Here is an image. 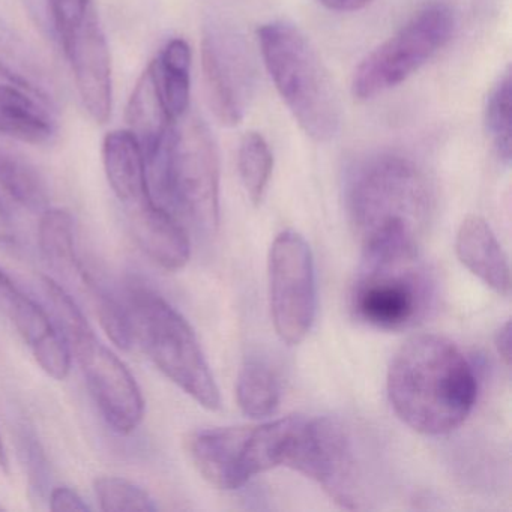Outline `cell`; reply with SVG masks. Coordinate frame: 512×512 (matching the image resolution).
Masks as SVG:
<instances>
[{"instance_id":"obj_9","label":"cell","mask_w":512,"mask_h":512,"mask_svg":"<svg viewBox=\"0 0 512 512\" xmlns=\"http://www.w3.org/2000/svg\"><path fill=\"white\" fill-rule=\"evenodd\" d=\"M287 467L316 481L341 508H361V463L352 434L337 419L302 416Z\"/></svg>"},{"instance_id":"obj_5","label":"cell","mask_w":512,"mask_h":512,"mask_svg":"<svg viewBox=\"0 0 512 512\" xmlns=\"http://www.w3.org/2000/svg\"><path fill=\"white\" fill-rule=\"evenodd\" d=\"M133 343L179 389L208 410L221 406L220 389L188 320L151 287L131 284L124 298Z\"/></svg>"},{"instance_id":"obj_4","label":"cell","mask_w":512,"mask_h":512,"mask_svg":"<svg viewBox=\"0 0 512 512\" xmlns=\"http://www.w3.org/2000/svg\"><path fill=\"white\" fill-rule=\"evenodd\" d=\"M266 70L299 127L328 142L341 127V104L328 68L296 26L272 22L257 31Z\"/></svg>"},{"instance_id":"obj_6","label":"cell","mask_w":512,"mask_h":512,"mask_svg":"<svg viewBox=\"0 0 512 512\" xmlns=\"http://www.w3.org/2000/svg\"><path fill=\"white\" fill-rule=\"evenodd\" d=\"M41 286L104 421L122 436L133 433L145 416V400L136 377L97 337L79 305L61 284L43 277Z\"/></svg>"},{"instance_id":"obj_8","label":"cell","mask_w":512,"mask_h":512,"mask_svg":"<svg viewBox=\"0 0 512 512\" xmlns=\"http://www.w3.org/2000/svg\"><path fill=\"white\" fill-rule=\"evenodd\" d=\"M455 26L457 19L448 4L425 5L391 38L362 59L353 74V97L371 100L406 82L451 41Z\"/></svg>"},{"instance_id":"obj_16","label":"cell","mask_w":512,"mask_h":512,"mask_svg":"<svg viewBox=\"0 0 512 512\" xmlns=\"http://www.w3.org/2000/svg\"><path fill=\"white\" fill-rule=\"evenodd\" d=\"M103 163L110 188L124 211L154 199L145 155L131 131H110L104 137Z\"/></svg>"},{"instance_id":"obj_28","label":"cell","mask_w":512,"mask_h":512,"mask_svg":"<svg viewBox=\"0 0 512 512\" xmlns=\"http://www.w3.org/2000/svg\"><path fill=\"white\" fill-rule=\"evenodd\" d=\"M50 509L55 512L62 511H91V506L83 500L74 488L62 485L50 491Z\"/></svg>"},{"instance_id":"obj_18","label":"cell","mask_w":512,"mask_h":512,"mask_svg":"<svg viewBox=\"0 0 512 512\" xmlns=\"http://www.w3.org/2000/svg\"><path fill=\"white\" fill-rule=\"evenodd\" d=\"M0 76L46 107L58 101L55 79L34 47L0 16Z\"/></svg>"},{"instance_id":"obj_32","label":"cell","mask_w":512,"mask_h":512,"mask_svg":"<svg viewBox=\"0 0 512 512\" xmlns=\"http://www.w3.org/2000/svg\"><path fill=\"white\" fill-rule=\"evenodd\" d=\"M0 469L8 472V455L7 451H5L4 442H2V437H0Z\"/></svg>"},{"instance_id":"obj_19","label":"cell","mask_w":512,"mask_h":512,"mask_svg":"<svg viewBox=\"0 0 512 512\" xmlns=\"http://www.w3.org/2000/svg\"><path fill=\"white\" fill-rule=\"evenodd\" d=\"M128 131L133 133L142 148L145 160L149 161L166 142L175 119L170 116L155 76L154 62L140 74L133 94L128 101Z\"/></svg>"},{"instance_id":"obj_25","label":"cell","mask_w":512,"mask_h":512,"mask_svg":"<svg viewBox=\"0 0 512 512\" xmlns=\"http://www.w3.org/2000/svg\"><path fill=\"white\" fill-rule=\"evenodd\" d=\"M238 169L242 185L254 205H260L274 169V155L262 134L250 133L242 137L238 152Z\"/></svg>"},{"instance_id":"obj_26","label":"cell","mask_w":512,"mask_h":512,"mask_svg":"<svg viewBox=\"0 0 512 512\" xmlns=\"http://www.w3.org/2000/svg\"><path fill=\"white\" fill-rule=\"evenodd\" d=\"M485 133L497 157L505 164L511 161V71L499 77L484 109Z\"/></svg>"},{"instance_id":"obj_17","label":"cell","mask_w":512,"mask_h":512,"mask_svg":"<svg viewBox=\"0 0 512 512\" xmlns=\"http://www.w3.org/2000/svg\"><path fill=\"white\" fill-rule=\"evenodd\" d=\"M455 253L482 283L499 295H509L511 269L508 257L484 218L470 215L461 223L455 238Z\"/></svg>"},{"instance_id":"obj_24","label":"cell","mask_w":512,"mask_h":512,"mask_svg":"<svg viewBox=\"0 0 512 512\" xmlns=\"http://www.w3.org/2000/svg\"><path fill=\"white\" fill-rule=\"evenodd\" d=\"M280 398L277 374L257 359L245 361L236 380V400L242 412L253 419L268 418L277 410Z\"/></svg>"},{"instance_id":"obj_33","label":"cell","mask_w":512,"mask_h":512,"mask_svg":"<svg viewBox=\"0 0 512 512\" xmlns=\"http://www.w3.org/2000/svg\"><path fill=\"white\" fill-rule=\"evenodd\" d=\"M0 511H4V506L0 505Z\"/></svg>"},{"instance_id":"obj_30","label":"cell","mask_w":512,"mask_h":512,"mask_svg":"<svg viewBox=\"0 0 512 512\" xmlns=\"http://www.w3.org/2000/svg\"><path fill=\"white\" fill-rule=\"evenodd\" d=\"M16 242V227L10 212L0 202V245H11Z\"/></svg>"},{"instance_id":"obj_13","label":"cell","mask_w":512,"mask_h":512,"mask_svg":"<svg viewBox=\"0 0 512 512\" xmlns=\"http://www.w3.org/2000/svg\"><path fill=\"white\" fill-rule=\"evenodd\" d=\"M0 311L13 323L41 370L55 380L67 379L73 356L61 328L46 308L26 295L4 271H0Z\"/></svg>"},{"instance_id":"obj_22","label":"cell","mask_w":512,"mask_h":512,"mask_svg":"<svg viewBox=\"0 0 512 512\" xmlns=\"http://www.w3.org/2000/svg\"><path fill=\"white\" fill-rule=\"evenodd\" d=\"M0 187L29 211H44L49 206L43 176L4 136H0Z\"/></svg>"},{"instance_id":"obj_21","label":"cell","mask_w":512,"mask_h":512,"mask_svg":"<svg viewBox=\"0 0 512 512\" xmlns=\"http://www.w3.org/2000/svg\"><path fill=\"white\" fill-rule=\"evenodd\" d=\"M38 242L50 266L62 272L68 280L79 281L82 287L91 272L77 254L73 215L61 208L44 209L38 227Z\"/></svg>"},{"instance_id":"obj_7","label":"cell","mask_w":512,"mask_h":512,"mask_svg":"<svg viewBox=\"0 0 512 512\" xmlns=\"http://www.w3.org/2000/svg\"><path fill=\"white\" fill-rule=\"evenodd\" d=\"M434 284L418 253H362L350 290L358 322L382 331L412 328L433 305Z\"/></svg>"},{"instance_id":"obj_3","label":"cell","mask_w":512,"mask_h":512,"mask_svg":"<svg viewBox=\"0 0 512 512\" xmlns=\"http://www.w3.org/2000/svg\"><path fill=\"white\" fill-rule=\"evenodd\" d=\"M152 196L194 229L214 235L220 224V161L205 122L196 115L175 122L160 151L146 161Z\"/></svg>"},{"instance_id":"obj_10","label":"cell","mask_w":512,"mask_h":512,"mask_svg":"<svg viewBox=\"0 0 512 512\" xmlns=\"http://www.w3.org/2000/svg\"><path fill=\"white\" fill-rule=\"evenodd\" d=\"M269 307L278 337L296 346L316 317V272L310 245L292 230L280 233L269 251Z\"/></svg>"},{"instance_id":"obj_12","label":"cell","mask_w":512,"mask_h":512,"mask_svg":"<svg viewBox=\"0 0 512 512\" xmlns=\"http://www.w3.org/2000/svg\"><path fill=\"white\" fill-rule=\"evenodd\" d=\"M55 31L83 107L97 124H107L113 110L112 56L95 7Z\"/></svg>"},{"instance_id":"obj_14","label":"cell","mask_w":512,"mask_h":512,"mask_svg":"<svg viewBox=\"0 0 512 512\" xmlns=\"http://www.w3.org/2000/svg\"><path fill=\"white\" fill-rule=\"evenodd\" d=\"M250 427H215L194 431L187 451L197 472L218 490H238L247 484L245 455Z\"/></svg>"},{"instance_id":"obj_1","label":"cell","mask_w":512,"mask_h":512,"mask_svg":"<svg viewBox=\"0 0 512 512\" xmlns=\"http://www.w3.org/2000/svg\"><path fill=\"white\" fill-rule=\"evenodd\" d=\"M386 386L398 418L427 436L460 427L478 395L475 371L466 356L448 338L434 334L413 335L397 350Z\"/></svg>"},{"instance_id":"obj_15","label":"cell","mask_w":512,"mask_h":512,"mask_svg":"<svg viewBox=\"0 0 512 512\" xmlns=\"http://www.w3.org/2000/svg\"><path fill=\"white\" fill-rule=\"evenodd\" d=\"M124 214L134 241L155 265L166 271H179L187 265L190 238L169 209L157 200H149Z\"/></svg>"},{"instance_id":"obj_20","label":"cell","mask_w":512,"mask_h":512,"mask_svg":"<svg viewBox=\"0 0 512 512\" xmlns=\"http://www.w3.org/2000/svg\"><path fill=\"white\" fill-rule=\"evenodd\" d=\"M44 104L14 85H0V136L29 145H47L56 125Z\"/></svg>"},{"instance_id":"obj_27","label":"cell","mask_w":512,"mask_h":512,"mask_svg":"<svg viewBox=\"0 0 512 512\" xmlns=\"http://www.w3.org/2000/svg\"><path fill=\"white\" fill-rule=\"evenodd\" d=\"M94 491L100 509L106 512H151L158 509L157 503L145 488L119 476L95 479Z\"/></svg>"},{"instance_id":"obj_2","label":"cell","mask_w":512,"mask_h":512,"mask_svg":"<svg viewBox=\"0 0 512 512\" xmlns=\"http://www.w3.org/2000/svg\"><path fill=\"white\" fill-rule=\"evenodd\" d=\"M433 206L424 170L403 155H374L350 176L347 211L362 251L419 250Z\"/></svg>"},{"instance_id":"obj_29","label":"cell","mask_w":512,"mask_h":512,"mask_svg":"<svg viewBox=\"0 0 512 512\" xmlns=\"http://www.w3.org/2000/svg\"><path fill=\"white\" fill-rule=\"evenodd\" d=\"M494 346L506 365L511 364V322L506 320L494 335Z\"/></svg>"},{"instance_id":"obj_11","label":"cell","mask_w":512,"mask_h":512,"mask_svg":"<svg viewBox=\"0 0 512 512\" xmlns=\"http://www.w3.org/2000/svg\"><path fill=\"white\" fill-rule=\"evenodd\" d=\"M202 65L212 112L221 124H241L257 89L256 61L247 41L226 23H209L203 31Z\"/></svg>"},{"instance_id":"obj_31","label":"cell","mask_w":512,"mask_h":512,"mask_svg":"<svg viewBox=\"0 0 512 512\" xmlns=\"http://www.w3.org/2000/svg\"><path fill=\"white\" fill-rule=\"evenodd\" d=\"M319 2L335 13H353L367 7L373 0H319Z\"/></svg>"},{"instance_id":"obj_23","label":"cell","mask_w":512,"mask_h":512,"mask_svg":"<svg viewBox=\"0 0 512 512\" xmlns=\"http://www.w3.org/2000/svg\"><path fill=\"white\" fill-rule=\"evenodd\" d=\"M158 86L170 116L179 121L190 112L191 49L181 38L169 41L155 59Z\"/></svg>"}]
</instances>
